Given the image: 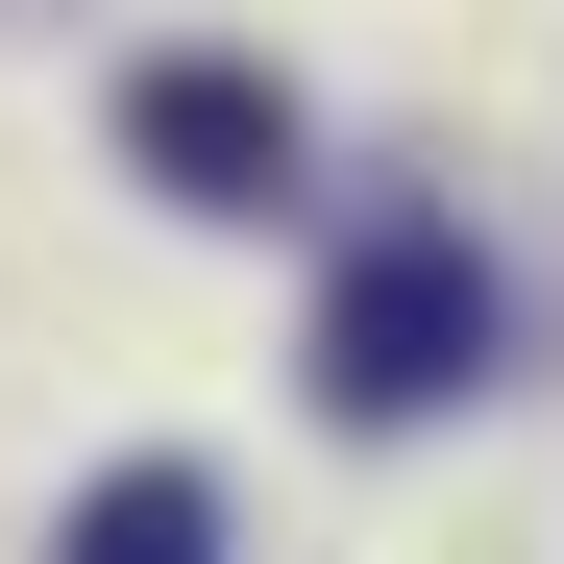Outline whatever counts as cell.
I'll return each instance as SVG.
<instances>
[{"label":"cell","mask_w":564,"mask_h":564,"mask_svg":"<svg viewBox=\"0 0 564 564\" xmlns=\"http://www.w3.org/2000/svg\"><path fill=\"white\" fill-rule=\"evenodd\" d=\"M466 368H491V270H466V221L344 246V295H319V417H442Z\"/></svg>","instance_id":"6da1fadb"},{"label":"cell","mask_w":564,"mask_h":564,"mask_svg":"<svg viewBox=\"0 0 564 564\" xmlns=\"http://www.w3.org/2000/svg\"><path fill=\"white\" fill-rule=\"evenodd\" d=\"M123 172L197 197V221H246V197H295V99L246 50H172V74H123Z\"/></svg>","instance_id":"7a4b0ae2"},{"label":"cell","mask_w":564,"mask_h":564,"mask_svg":"<svg viewBox=\"0 0 564 564\" xmlns=\"http://www.w3.org/2000/svg\"><path fill=\"white\" fill-rule=\"evenodd\" d=\"M74 564H221V491L197 466H99L74 491Z\"/></svg>","instance_id":"3957f363"}]
</instances>
